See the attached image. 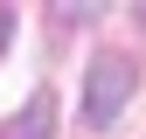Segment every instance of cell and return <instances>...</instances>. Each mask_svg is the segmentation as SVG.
I'll use <instances>...</instances> for the list:
<instances>
[{
	"label": "cell",
	"mask_w": 146,
	"mask_h": 139,
	"mask_svg": "<svg viewBox=\"0 0 146 139\" xmlns=\"http://www.w3.org/2000/svg\"><path fill=\"white\" fill-rule=\"evenodd\" d=\"M49 111H56V104H49V91H35V97H28V118H14L7 139H49Z\"/></svg>",
	"instance_id": "obj_2"
},
{
	"label": "cell",
	"mask_w": 146,
	"mask_h": 139,
	"mask_svg": "<svg viewBox=\"0 0 146 139\" xmlns=\"http://www.w3.org/2000/svg\"><path fill=\"white\" fill-rule=\"evenodd\" d=\"M125 97H132V63H125L118 49H98V56H90V77H84V118L104 132L125 111Z\"/></svg>",
	"instance_id": "obj_1"
},
{
	"label": "cell",
	"mask_w": 146,
	"mask_h": 139,
	"mask_svg": "<svg viewBox=\"0 0 146 139\" xmlns=\"http://www.w3.org/2000/svg\"><path fill=\"white\" fill-rule=\"evenodd\" d=\"M7 21H14V14H0V42H7Z\"/></svg>",
	"instance_id": "obj_3"
}]
</instances>
